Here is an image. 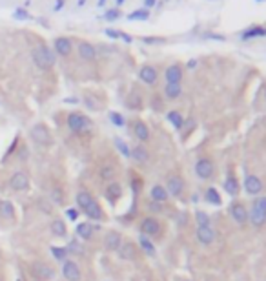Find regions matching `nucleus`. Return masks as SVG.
Returning <instances> with one entry per match:
<instances>
[{"label":"nucleus","mask_w":266,"mask_h":281,"mask_svg":"<svg viewBox=\"0 0 266 281\" xmlns=\"http://www.w3.org/2000/svg\"><path fill=\"white\" fill-rule=\"evenodd\" d=\"M182 95V86L181 84H166L164 86V97L168 101H175Z\"/></svg>","instance_id":"obj_29"},{"label":"nucleus","mask_w":266,"mask_h":281,"mask_svg":"<svg viewBox=\"0 0 266 281\" xmlns=\"http://www.w3.org/2000/svg\"><path fill=\"white\" fill-rule=\"evenodd\" d=\"M193 172L201 181H210L215 175V161L212 157H208V155H202L195 161Z\"/></svg>","instance_id":"obj_7"},{"label":"nucleus","mask_w":266,"mask_h":281,"mask_svg":"<svg viewBox=\"0 0 266 281\" xmlns=\"http://www.w3.org/2000/svg\"><path fill=\"white\" fill-rule=\"evenodd\" d=\"M130 157H132L135 163H138V165H144V163H148V159H149V152L146 150L144 144H137V146H133L132 148Z\"/></svg>","instance_id":"obj_25"},{"label":"nucleus","mask_w":266,"mask_h":281,"mask_svg":"<svg viewBox=\"0 0 266 281\" xmlns=\"http://www.w3.org/2000/svg\"><path fill=\"white\" fill-rule=\"evenodd\" d=\"M66 122H68V128L71 130V133H75V135H88L93 128V121L80 112H71Z\"/></svg>","instance_id":"obj_3"},{"label":"nucleus","mask_w":266,"mask_h":281,"mask_svg":"<svg viewBox=\"0 0 266 281\" xmlns=\"http://www.w3.org/2000/svg\"><path fill=\"white\" fill-rule=\"evenodd\" d=\"M223 188H224V192L228 194L230 197H239V194H241V183H239V179H237V175L234 174V172H228L226 174V177H224V183H223Z\"/></svg>","instance_id":"obj_14"},{"label":"nucleus","mask_w":266,"mask_h":281,"mask_svg":"<svg viewBox=\"0 0 266 281\" xmlns=\"http://www.w3.org/2000/svg\"><path fill=\"white\" fill-rule=\"evenodd\" d=\"M138 79L142 80L144 84L148 86H153L159 79V71L153 68V66H149V64H144L142 68L138 69Z\"/></svg>","instance_id":"obj_20"},{"label":"nucleus","mask_w":266,"mask_h":281,"mask_svg":"<svg viewBox=\"0 0 266 281\" xmlns=\"http://www.w3.org/2000/svg\"><path fill=\"white\" fill-rule=\"evenodd\" d=\"M193 218H195V225H197V227H212V218H210L208 212H204V210H197Z\"/></svg>","instance_id":"obj_35"},{"label":"nucleus","mask_w":266,"mask_h":281,"mask_svg":"<svg viewBox=\"0 0 266 281\" xmlns=\"http://www.w3.org/2000/svg\"><path fill=\"white\" fill-rule=\"evenodd\" d=\"M117 254L123 261H135L138 258L137 243H133V241H128V239H126V241H123V245L119 247Z\"/></svg>","instance_id":"obj_12"},{"label":"nucleus","mask_w":266,"mask_h":281,"mask_svg":"<svg viewBox=\"0 0 266 281\" xmlns=\"http://www.w3.org/2000/svg\"><path fill=\"white\" fill-rule=\"evenodd\" d=\"M155 2H157V0H144V4H146V9H148V7H153Z\"/></svg>","instance_id":"obj_52"},{"label":"nucleus","mask_w":266,"mask_h":281,"mask_svg":"<svg viewBox=\"0 0 266 281\" xmlns=\"http://www.w3.org/2000/svg\"><path fill=\"white\" fill-rule=\"evenodd\" d=\"M138 232L149 239L160 238L162 232H164V225H162V221L157 216H146L140 221V225H138Z\"/></svg>","instance_id":"obj_4"},{"label":"nucleus","mask_w":266,"mask_h":281,"mask_svg":"<svg viewBox=\"0 0 266 281\" xmlns=\"http://www.w3.org/2000/svg\"><path fill=\"white\" fill-rule=\"evenodd\" d=\"M66 216H68V219H71V221H77L79 210H77V208H68V210H66Z\"/></svg>","instance_id":"obj_47"},{"label":"nucleus","mask_w":266,"mask_h":281,"mask_svg":"<svg viewBox=\"0 0 266 281\" xmlns=\"http://www.w3.org/2000/svg\"><path fill=\"white\" fill-rule=\"evenodd\" d=\"M51 254H53V258L57 261H62L64 263L66 260H68V250H66V247H51Z\"/></svg>","instance_id":"obj_40"},{"label":"nucleus","mask_w":266,"mask_h":281,"mask_svg":"<svg viewBox=\"0 0 266 281\" xmlns=\"http://www.w3.org/2000/svg\"><path fill=\"white\" fill-rule=\"evenodd\" d=\"M164 188L168 190L170 197H177V199H184V192H186V181L181 174H170L166 177Z\"/></svg>","instance_id":"obj_6"},{"label":"nucleus","mask_w":266,"mask_h":281,"mask_svg":"<svg viewBox=\"0 0 266 281\" xmlns=\"http://www.w3.org/2000/svg\"><path fill=\"white\" fill-rule=\"evenodd\" d=\"M51 234L57 236V238H66V234H68V227L62 219H53L51 221Z\"/></svg>","instance_id":"obj_30"},{"label":"nucleus","mask_w":266,"mask_h":281,"mask_svg":"<svg viewBox=\"0 0 266 281\" xmlns=\"http://www.w3.org/2000/svg\"><path fill=\"white\" fill-rule=\"evenodd\" d=\"M148 210L153 216H159V214H164L166 210V205H160V203H153V201H149L148 203Z\"/></svg>","instance_id":"obj_45"},{"label":"nucleus","mask_w":266,"mask_h":281,"mask_svg":"<svg viewBox=\"0 0 266 281\" xmlns=\"http://www.w3.org/2000/svg\"><path fill=\"white\" fill-rule=\"evenodd\" d=\"M110 121L115 124V126H119V128H123L124 124H126V121H124V117L121 115V113H117V112H112L110 113Z\"/></svg>","instance_id":"obj_46"},{"label":"nucleus","mask_w":266,"mask_h":281,"mask_svg":"<svg viewBox=\"0 0 266 281\" xmlns=\"http://www.w3.org/2000/svg\"><path fill=\"white\" fill-rule=\"evenodd\" d=\"M248 223L256 230L266 225V196L254 197V201L248 208Z\"/></svg>","instance_id":"obj_2"},{"label":"nucleus","mask_w":266,"mask_h":281,"mask_svg":"<svg viewBox=\"0 0 266 281\" xmlns=\"http://www.w3.org/2000/svg\"><path fill=\"white\" fill-rule=\"evenodd\" d=\"M123 236L117 232V230H110V232H106V236H104V247H106L108 252H117L119 247L123 245Z\"/></svg>","instance_id":"obj_21"},{"label":"nucleus","mask_w":266,"mask_h":281,"mask_svg":"<svg viewBox=\"0 0 266 281\" xmlns=\"http://www.w3.org/2000/svg\"><path fill=\"white\" fill-rule=\"evenodd\" d=\"M182 77H184V69H182L181 64H171L164 71L166 84H181Z\"/></svg>","instance_id":"obj_18"},{"label":"nucleus","mask_w":266,"mask_h":281,"mask_svg":"<svg viewBox=\"0 0 266 281\" xmlns=\"http://www.w3.org/2000/svg\"><path fill=\"white\" fill-rule=\"evenodd\" d=\"M75 201H77V205H79V208H82V210H86V208L90 207L91 201H93V196H91L90 192H79L77 196H75Z\"/></svg>","instance_id":"obj_32"},{"label":"nucleus","mask_w":266,"mask_h":281,"mask_svg":"<svg viewBox=\"0 0 266 281\" xmlns=\"http://www.w3.org/2000/svg\"><path fill=\"white\" fill-rule=\"evenodd\" d=\"M18 157H20L22 161L27 159V148H26V146H22V148H20V155H18Z\"/></svg>","instance_id":"obj_51"},{"label":"nucleus","mask_w":266,"mask_h":281,"mask_svg":"<svg viewBox=\"0 0 266 281\" xmlns=\"http://www.w3.org/2000/svg\"><path fill=\"white\" fill-rule=\"evenodd\" d=\"M13 18H16V20H29L31 15H29V11H27L26 7H16V9L13 11Z\"/></svg>","instance_id":"obj_44"},{"label":"nucleus","mask_w":266,"mask_h":281,"mask_svg":"<svg viewBox=\"0 0 266 281\" xmlns=\"http://www.w3.org/2000/svg\"><path fill=\"white\" fill-rule=\"evenodd\" d=\"M113 143H115V148H117L119 152H121V154L124 155V157H130V154H132V148H130L128 144L124 143L123 139H121V137H115V141H113Z\"/></svg>","instance_id":"obj_41"},{"label":"nucleus","mask_w":266,"mask_h":281,"mask_svg":"<svg viewBox=\"0 0 266 281\" xmlns=\"http://www.w3.org/2000/svg\"><path fill=\"white\" fill-rule=\"evenodd\" d=\"M166 119L170 121V124H173V128H175V130H181L182 124H184V117H182L179 112H175V110H171V112H168Z\"/></svg>","instance_id":"obj_34"},{"label":"nucleus","mask_w":266,"mask_h":281,"mask_svg":"<svg viewBox=\"0 0 266 281\" xmlns=\"http://www.w3.org/2000/svg\"><path fill=\"white\" fill-rule=\"evenodd\" d=\"M146 44H155V42H162V38H153V37H146L144 38Z\"/></svg>","instance_id":"obj_50"},{"label":"nucleus","mask_w":266,"mask_h":281,"mask_svg":"<svg viewBox=\"0 0 266 281\" xmlns=\"http://www.w3.org/2000/svg\"><path fill=\"white\" fill-rule=\"evenodd\" d=\"M137 247H138L140 250H142V252H144L146 256H149V258H155V256H157V247H155L153 239L146 238V236H142V234L138 236Z\"/></svg>","instance_id":"obj_24"},{"label":"nucleus","mask_w":266,"mask_h":281,"mask_svg":"<svg viewBox=\"0 0 266 281\" xmlns=\"http://www.w3.org/2000/svg\"><path fill=\"white\" fill-rule=\"evenodd\" d=\"M149 18V9H135L128 15V20H148Z\"/></svg>","instance_id":"obj_39"},{"label":"nucleus","mask_w":266,"mask_h":281,"mask_svg":"<svg viewBox=\"0 0 266 281\" xmlns=\"http://www.w3.org/2000/svg\"><path fill=\"white\" fill-rule=\"evenodd\" d=\"M104 197H106V201L110 205H115L123 197V185L119 181H110L106 188H104Z\"/></svg>","instance_id":"obj_15"},{"label":"nucleus","mask_w":266,"mask_h":281,"mask_svg":"<svg viewBox=\"0 0 266 281\" xmlns=\"http://www.w3.org/2000/svg\"><path fill=\"white\" fill-rule=\"evenodd\" d=\"M115 174H117V170H115V166L113 165H104L101 170H99V177H101L102 181H115L113 177H115Z\"/></svg>","instance_id":"obj_33"},{"label":"nucleus","mask_w":266,"mask_h":281,"mask_svg":"<svg viewBox=\"0 0 266 281\" xmlns=\"http://www.w3.org/2000/svg\"><path fill=\"white\" fill-rule=\"evenodd\" d=\"M62 276L66 281H80L82 280V272H80V267L75 263L73 260H66L62 263Z\"/></svg>","instance_id":"obj_13"},{"label":"nucleus","mask_w":266,"mask_h":281,"mask_svg":"<svg viewBox=\"0 0 266 281\" xmlns=\"http://www.w3.org/2000/svg\"><path fill=\"white\" fill-rule=\"evenodd\" d=\"M64 4H66V0H57V2H55V7H53V11H59V9H62V7H64Z\"/></svg>","instance_id":"obj_49"},{"label":"nucleus","mask_w":266,"mask_h":281,"mask_svg":"<svg viewBox=\"0 0 266 281\" xmlns=\"http://www.w3.org/2000/svg\"><path fill=\"white\" fill-rule=\"evenodd\" d=\"M0 216L5 219H15V207H13V203L4 199V201H0Z\"/></svg>","instance_id":"obj_31"},{"label":"nucleus","mask_w":266,"mask_h":281,"mask_svg":"<svg viewBox=\"0 0 266 281\" xmlns=\"http://www.w3.org/2000/svg\"><path fill=\"white\" fill-rule=\"evenodd\" d=\"M84 214H86V216H88L90 219H93V221H102V219H104V212H102L101 205H99V203H97L95 199L91 201L90 207L86 208Z\"/></svg>","instance_id":"obj_27"},{"label":"nucleus","mask_w":266,"mask_h":281,"mask_svg":"<svg viewBox=\"0 0 266 281\" xmlns=\"http://www.w3.org/2000/svg\"><path fill=\"white\" fill-rule=\"evenodd\" d=\"M77 53H79V57L82 58V60H86V62H93V60H97V57H99L97 46L88 42V40H80V42L77 44Z\"/></svg>","instance_id":"obj_11"},{"label":"nucleus","mask_w":266,"mask_h":281,"mask_svg":"<svg viewBox=\"0 0 266 281\" xmlns=\"http://www.w3.org/2000/svg\"><path fill=\"white\" fill-rule=\"evenodd\" d=\"M149 201L160 203V205H166L170 201V194L164 188V185H153L149 188Z\"/></svg>","instance_id":"obj_22"},{"label":"nucleus","mask_w":266,"mask_h":281,"mask_svg":"<svg viewBox=\"0 0 266 281\" xmlns=\"http://www.w3.org/2000/svg\"><path fill=\"white\" fill-rule=\"evenodd\" d=\"M53 51L60 57H69L73 51V40L69 37H57L53 40Z\"/></svg>","instance_id":"obj_16"},{"label":"nucleus","mask_w":266,"mask_h":281,"mask_svg":"<svg viewBox=\"0 0 266 281\" xmlns=\"http://www.w3.org/2000/svg\"><path fill=\"white\" fill-rule=\"evenodd\" d=\"M124 2H126V0H115V4H117V7H121V5H123Z\"/></svg>","instance_id":"obj_53"},{"label":"nucleus","mask_w":266,"mask_h":281,"mask_svg":"<svg viewBox=\"0 0 266 281\" xmlns=\"http://www.w3.org/2000/svg\"><path fill=\"white\" fill-rule=\"evenodd\" d=\"M55 274H57V271L46 261H33L29 265V276L33 281H51Z\"/></svg>","instance_id":"obj_5"},{"label":"nucleus","mask_w":266,"mask_h":281,"mask_svg":"<svg viewBox=\"0 0 266 281\" xmlns=\"http://www.w3.org/2000/svg\"><path fill=\"white\" fill-rule=\"evenodd\" d=\"M104 4H106V0H99V2H97V5H99V7H102Z\"/></svg>","instance_id":"obj_54"},{"label":"nucleus","mask_w":266,"mask_h":281,"mask_svg":"<svg viewBox=\"0 0 266 281\" xmlns=\"http://www.w3.org/2000/svg\"><path fill=\"white\" fill-rule=\"evenodd\" d=\"M29 137L33 139V143L40 144V146H49V144H53V135L49 132V128L42 122H38L35 126H31L29 130Z\"/></svg>","instance_id":"obj_9"},{"label":"nucleus","mask_w":266,"mask_h":281,"mask_svg":"<svg viewBox=\"0 0 266 281\" xmlns=\"http://www.w3.org/2000/svg\"><path fill=\"white\" fill-rule=\"evenodd\" d=\"M49 197H51V201H53L55 205H64V192L60 190L59 186H57V188H53V190H51V194H49Z\"/></svg>","instance_id":"obj_42"},{"label":"nucleus","mask_w":266,"mask_h":281,"mask_svg":"<svg viewBox=\"0 0 266 281\" xmlns=\"http://www.w3.org/2000/svg\"><path fill=\"white\" fill-rule=\"evenodd\" d=\"M230 218L234 219L239 227H246L248 225V207L241 199H234L228 207Z\"/></svg>","instance_id":"obj_8"},{"label":"nucleus","mask_w":266,"mask_h":281,"mask_svg":"<svg viewBox=\"0 0 266 281\" xmlns=\"http://www.w3.org/2000/svg\"><path fill=\"white\" fill-rule=\"evenodd\" d=\"M93 230H95V227H93V225H90V223H79V225H77V228H75L77 236H79L80 239H84V241L91 239V236H93Z\"/></svg>","instance_id":"obj_28"},{"label":"nucleus","mask_w":266,"mask_h":281,"mask_svg":"<svg viewBox=\"0 0 266 281\" xmlns=\"http://www.w3.org/2000/svg\"><path fill=\"white\" fill-rule=\"evenodd\" d=\"M66 250H68L69 256H84V247H82V243H80V241H75V239L69 241Z\"/></svg>","instance_id":"obj_37"},{"label":"nucleus","mask_w":266,"mask_h":281,"mask_svg":"<svg viewBox=\"0 0 266 281\" xmlns=\"http://www.w3.org/2000/svg\"><path fill=\"white\" fill-rule=\"evenodd\" d=\"M31 60L38 69L49 71L55 66V62H57V55H55V51L49 46L38 44L37 48L31 49Z\"/></svg>","instance_id":"obj_1"},{"label":"nucleus","mask_w":266,"mask_h":281,"mask_svg":"<svg viewBox=\"0 0 266 281\" xmlns=\"http://www.w3.org/2000/svg\"><path fill=\"white\" fill-rule=\"evenodd\" d=\"M132 130H133V135H135V139H137L140 144L148 143V141H149V128H148V124H146V122L135 121V122H133Z\"/></svg>","instance_id":"obj_23"},{"label":"nucleus","mask_w":266,"mask_h":281,"mask_svg":"<svg viewBox=\"0 0 266 281\" xmlns=\"http://www.w3.org/2000/svg\"><path fill=\"white\" fill-rule=\"evenodd\" d=\"M195 238H197V241L202 245V247H210V245H213V241H215V238H217V234H215V230H213L212 227H197V230H195Z\"/></svg>","instance_id":"obj_19"},{"label":"nucleus","mask_w":266,"mask_h":281,"mask_svg":"<svg viewBox=\"0 0 266 281\" xmlns=\"http://www.w3.org/2000/svg\"><path fill=\"white\" fill-rule=\"evenodd\" d=\"M123 16V11L119 9V7H115V9H108L104 15H102V18L108 22H113V20H117V18H121Z\"/></svg>","instance_id":"obj_43"},{"label":"nucleus","mask_w":266,"mask_h":281,"mask_svg":"<svg viewBox=\"0 0 266 281\" xmlns=\"http://www.w3.org/2000/svg\"><path fill=\"white\" fill-rule=\"evenodd\" d=\"M254 37H266V29L263 26H252L243 33V38H254Z\"/></svg>","instance_id":"obj_38"},{"label":"nucleus","mask_w":266,"mask_h":281,"mask_svg":"<svg viewBox=\"0 0 266 281\" xmlns=\"http://www.w3.org/2000/svg\"><path fill=\"white\" fill-rule=\"evenodd\" d=\"M243 188H245V192L248 196L257 197L263 194L265 185H263V179L257 174H246V177L243 179Z\"/></svg>","instance_id":"obj_10"},{"label":"nucleus","mask_w":266,"mask_h":281,"mask_svg":"<svg viewBox=\"0 0 266 281\" xmlns=\"http://www.w3.org/2000/svg\"><path fill=\"white\" fill-rule=\"evenodd\" d=\"M77 4H79V5H84V4H86V0H79Z\"/></svg>","instance_id":"obj_55"},{"label":"nucleus","mask_w":266,"mask_h":281,"mask_svg":"<svg viewBox=\"0 0 266 281\" xmlns=\"http://www.w3.org/2000/svg\"><path fill=\"white\" fill-rule=\"evenodd\" d=\"M110 38H121V31H113V29H106L104 31Z\"/></svg>","instance_id":"obj_48"},{"label":"nucleus","mask_w":266,"mask_h":281,"mask_svg":"<svg viewBox=\"0 0 266 281\" xmlns=\"http://www.w3.org/2000/svg\"><path fill=\"white\" fill-rule=\"evenodd\" d=\"M9 188L13 192H26L29 188V177L26 172H15L9 179Z\"/></svg>","instance_id":"obj_17"},{"label":"nucleus","mask_w":266,"mask_h":281,"mask_svg":"<svg viewBox=\"0 0 266 281\" xmlns=\"http://www.w3.org/2000/svg\"><path fill=\"white\" fill-rule=\"evenodd\" d=\"M126 106L130 110H140L142 108V97L138 95L137 91H133L132 95L128 97V101H126Z\"/></svg>","instance_id":"obj_36"},{"label":"nucleus","mask_w":266,"mask_h":281,"mask_svg":"<svg viewBox=\"0 0 266 281\" xmlns=\"http://www.w3.org/2000/svg\"><path fill=\"white\" fill-rule=\"evenodd\" d=\"M204 201L208 205H213V207H221L223 205V197L219 194V190L215 186H208L206 190H204Z\"/></svg>","instance_id":"obj_26"}]
</instances>
